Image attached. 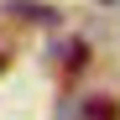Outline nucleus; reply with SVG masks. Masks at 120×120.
Here are the masks:
<instances>
[{
    "label": "nucleus",
    "mask_w": 120,
    "mask_h": 120,
    "mask_svg": "<svg viewBox=\"0 0 120 120\" xmlns=\"http://www.w3.org/2000/svg\"><path fill=\"white\" fill-rule=\"evenodd\" d=\"M57 57H63V68L73 73V68H84V42H63L57 47Z\"/></svg>",
    "instance_id": "1"
},
{
    "label": "nucleus",
    "mask_w": 120,
    "mask_h": 120,
    "mask_svg": "<svg viewBox=\"0 0 120 120\" xmlns=\"http://www.w3.org/2000/svg\"><path fill=\"white\" fill-rule=\"evenodd\" d=\"M89 115H94V120H115L120 110H115V105H105V99H94V105H89Z\"/></svg>",
    "instance_id": "2"
},
{
    "label": "nucleus",
    "mask_w": 120,
    "mask_h": 120,
    "mask_svg": "<svg viewBox=\"0 0 120 120\" xmlns=\"http://www.w3.org/2000/svg\"><path fill=\"white\" fill-rule=\"evenodd\" d=\"M5 63H11V42L0 37V68H5Z\"/></svg>",
    "instance_id": "3"
}]
</instances>
